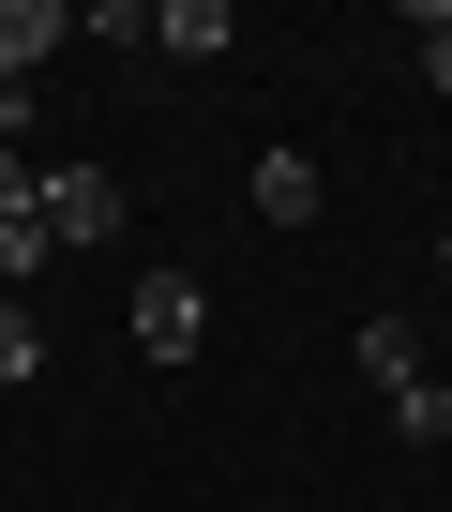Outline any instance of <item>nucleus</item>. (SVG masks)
Returning <instances> with one entry per match:
<instances>
[{
  "label": "nucleus",
  "instance_id": "1",
  "mask_svg": "<svg viewBox=\"0 0 452 512\" xmlns=\"http://www.w3.org/2000/svg\"><path fill=\"white\" fill-rule=\"evenodd\" d=\"M362 392L392 407V437H452V377L422 362V332H407V317H362Z\"/></svg>",
  "mask_w": 452,
  "mask_h": 512
},
{
  "label": "nucleus",
  "instance_id": "2",
  "mask_svg": "<svg viewBox=\"0 0 452 512\" xmlns=\"http://www.w3.org/2000/svg\"><path fill=\"white\" fill-rule=\"evenodd\" d=\"M121 317H136V347H151V362H196V347H211V287H196V272H136V302H121Z\"/></svg>",
  "mask_w": 452,
  "mask_h": 512
},
{
  "label": "nucleus",
  "instance_id": "3",
  "mask_svg": "<svg viewBox=\"0 0 452 512\" xmlns=\"http://www.w3.org/2000/svg\"><path fill=\"white\" fill-rule=\"evenodd\" d=\"M46 256H61V241H46V166H31V151H0V287H31Z\"/></svg>",
  "mask_w": 452,
  "mask_h": 512
},
{
  "label": "nucleus",
  "instance_id": "4",
  "mask_svg": "<svg viewBox=\"0 0 452 512\" xmlns=\"http://www.w3.org/2000/svg\"><path fill=\"white\" fill-rule=\"evenodd\" d=\"M46 241H121V166H46Z\"/></svg>",
  "mask_w": 452,
  "mask_h": 512
},
{
  "label": "nucleus",
  "instance_id": "5",
  "mask_svg": "<svg viewBox=\"0 0 452 512\" xmlns=\"http://www.w3.org/2000/svg\"><path fill=\"white\" fill-rule=\"evenodd\" d=\"M46 46H76V0H0V76H16V91H31Z\"/></svg>",
  "mask_w": 452,
  "mask_h": 512
},
{
  "label": "nucleus",
  "instance_id": "6",
  "mask_svg": "<svg viewBox=\"0 0 452 512\" xmlns=\"http://www.w3.org/2000/svg\"><path fill=\"white\" fill-rule=\"evenodd\" d=\"M317 151H257V226H317Z\"/></svg>",
  "mask_w": 452,
  "mask_h": 512
},
{
  "label": "nucleus",
  "instance_id": "7",
  "mask_svg": "<svg viewBox=\"0 0 452 512\" xmlns=\"http://www.w3.org/2000/svg\"><path fill=\"white\" fill-rule=\"evenodd\" d=\"M226 46V0H151V61H211Z\"/></svg>",
  "mask_w": 452,
  "mask_h": 512
},
{
  "label": "nucleus",
  "instance_id": "8",
  "mask_svg": "<svg viewBox=\"0 0 452 512\" xmlns=\"http://www.w3.org/2000/svg\"><path fill=\"white\" fill-rule=\"evenodd\" d=\"M31 377H46V317H31V302H0V392H31Z\"/></svg>",
  "mask_w": 452,
  "mask_h": 512
},
{
  "label": "nucleus",
  "instance_id": "9",
  "mask_svg": "<svg viewBox=\"0 0 452 512\" xmlns=\"http://www.w3.org/2000/svg\"><path fill=\"white\" fill-rule=\"evenodd\" d=\"M407 46H422V76L452 91V0H407Z\"/></svg>",
  "mask_w": 452,
  "mask_h": 512
},
{
  "label": "nucleus",
  "instance_id": "10",
  "mask_svg": "<svg viewBox=\"0 0 452 512\" xmlns=\"http://www.w3.org/2000/svg\"><path fill=\"white\" fill-rule=\"evenodd\" d=\"M437 272H452V226H437Z\"/></svg>",
  "mask_w": 452,
  "mask_h": 512
}]
</instances>
